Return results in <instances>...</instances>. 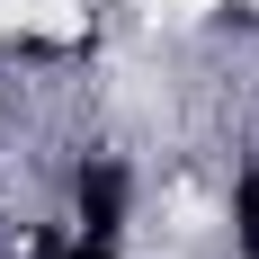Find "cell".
I'll list each match as a JSON object with an SVG mask.
<instances>
[{
  "label": "cell",
  "mask_w": 259,
  "mask_h": 259,
  "mask_svg": "<svg viewBox=\"0 0 259 259\" xmlns=\"http://www.w3.org/2000/svg\"><path fill=\"white\" fill-rule=\"evenodd\" d=\"M63 259H116V241H99V233H72V250Z\"/></svg>",
  "instance_id": "cell-1"
}]
</instances>
